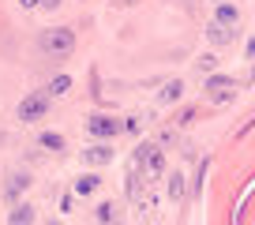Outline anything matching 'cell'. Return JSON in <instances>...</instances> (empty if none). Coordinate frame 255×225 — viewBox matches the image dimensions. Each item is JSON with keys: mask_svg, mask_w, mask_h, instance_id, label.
I'll use <instances>...</instances> for the list:
<instances>
[{"mask_svg": "<svg viewBox=\"0 0 255 225\" xmlns=\"http://www.w3.org/2000/svg\"><path fill=\"white\" fill-rule=\"evenodd\" d=\"M38 45H41V53H49V56H68L75 49V34L68 30V26H53V30H41Z\"/></svg>", "mask_w": 255, "mask_h": 225, "instance_id": "1", "label": "cell"}, {"mask_svg": "<svg viewBox=\"0 0 255 225\" xmlns=\"http://www.w3.org/2000/svg\"><path fill=\"white\" fill-rule=\"evenodd\" d=\"M49 98H53V94H30V98H23V102H19V120H23V124L41 120L45 109H49Z\"/></svg>", "mask_w": 255, "mask_h": 225, "instance_id": "2", "label": "cell"}, {"mask_svg": "<svg viewBox=\"0 0 255 225\" xmlns=\"http://www.w3.org/2000/svg\"><path fill=\"white\" fill-rule=\"evenodd\" d=\"M233 94H237V83H233L229 75H210V79H207V98L214 105L233 102Z\"/></svg>", "mask_w": 255, "mask_h": 225, "instance_id": "3", "label": "cell"}, {"mask_svg": "<svg viewBox=\"0 0 255 225\" xmlns=\"http://www.w3.org/2000/svg\"><path fill=\"white\" fill-rule=\"evenodd\" d=\"M120 128H124V124H120V120H113V116H102V112H98V116H90V120H87V131H90V135H94V139H113V135H117Z\"/></svg>", "mask_w": 255, "mask_h": 225, "instance_id": "4", "label": "cell"}, {"mask_svg": "<svg viewBox=\"0 0 255 225\" xmlns=\"http://www.w3.org/2000/svg\"><path fill=\"white\" fill-rule=\"evenodd\" d=\"M83 161H87V165H109L113 161V146H105V143L87 146V150H83Z\"/></svg>", "mask_w": 255, "mask_h": 225, "instance_id": "5", "label": "cell"}, {"mask_svg": "<svg viewBox=\"0 0 255 225\" xmlns=\"http://www.w3.org/2000/svg\"><path fill=\"white\" fill-rule=\"evenodd\" d=\"M207 38L214 41V45H229V41H233V30H229V26H222V23L214 19V23H207Z\"/></svg>", "mask_w": 255, "mask_h": 225, "instance_id": "6", "label": "cell"}, {"mask_svg": "<svg viewBox=\"0 0 255 225\" xmlns=\"http://www.w3.org/2000/svg\"><path fill=\"white\" fill-rule=\"evenodd\" d=\"M8 222H11V225H34V207H26V203H15Z\"/></svg>", "mask_w": 255, "mask_h": 225, "instance_id": "7", "label": "cell"}, {"mask_svg": "<svg viewBox=\"0 0 255 225\" xmlns=\"http://www.w3.org/2000/svg\"><path fill=\"white\" fill-rule=\"evenodd\" d=\"M218 23H222V26H237L240 23V11L233 8V4H218Z\"/></svg>", "mask_w": 255, "mask_h": 225, "instance_id": "8", "label": "cell"}, {"mask_svg": "<svg viewBox=\"0 0 255 225\" xmlns=\"http://www.w3.org/2000/svg\"><path fill=\"white\" fill-rule=\"evenodd\" d=\"M98 184H102V180H98L94 173H87V177L75 180V195H90V192H98Z\"/></svg>", "mask_w": 255, "mask_h": 225, "instance_id": "9", "label": "cell"}, {"mask_svg": "<svg viewBox=\"0 0 255 225\" xmlns=\"http://www.w3.org/2000/svg\"><path fill=\"white\" fill-rule=\"evenodd\" d=\"M68 87H72V75H56V79L49 83V94L60 98V94H68Z\"/></svg>", "mask_w": 255, "mask_h": 225, "instance_id": "10", "label": "cell"}, {"mask_svg": "<svg viewBox=\"0 0 255 225\" xmlns=\"http://www.w3.org/2000/svg\"><path fill=\"white\" fill-rule=\"evenodd\" d=\"M180 94H184V83L173 79V83H165V90H161V102H176Z\"/></svg>", "mask_w": 255, "mask_h": 225, "instance_id": "11", "label": "cell"}, {"mask_svg": "<svg viewBox=\"0 0 255 225\" xmlns=\"http://www.w3.org/2000/svg\"><path fill=\"white\" fill-rule=\"evenodd\" d=\"M45 150H60L64 146V135H56V131H41V139H38Z\"/></svg>", "mask_w": 255, "mask_h": 225, "instance_id": "12", "label": "cell"}, {"mask_svg": "<svg viewBox=\"0 0 255 225\" xmlns=\"http://www.w3.org/2000/svg\"><path fill=\"white\" fill-rule=\"evenodd\" d=\"M169 199H184V177L180 173H173V177H169Z\"/></svg>", "mask_w": 255, "mask_h": 225, "instance_id": "13", "label": "cell"}, {"mask_svg": "<svg viewBox=\"0 0 255 225\" xmlns=\"http://www.w3.org/2000/svg\"><path fill=\"white\" fill-rule=\"evenodd\" d=\"M98 222H117V207H113V203H98Z\"/></svg>", "mask_w": 255, "mask_h": 225, "instance_id": "14", "label": "cell"}, {"mask_svg": "<svg viewBox=\"0 0 255 225\" xmlns=\"http://www.w3.org/2000/svg\"><path fill=\"white\" fill-rule=\"evenodd\" d=\"M26 184H30V177H26V173H15V177H11V184H8V192H11V195H19Z\"/></svg>", "mask_w": 255, "mask_h": 225, "instance_id": "15", "label": "cell"}, {"mask_svg": "<svg viewBox=\"0 0 255 225\" xmlns=\"http://www.w3.org/2000/svg\"><path fill=\"white\" fill-rule=\"evenodd\" d=\"M161 165H165V158H161V150H154L150 161H146V173H161Z\"/></svg>", "mask_w": 255, "mask_h": 225, "instance_id": "16", "label": "cell"}, {"mask_svg": "<svg viewBox=\"0 0 255 225\" xmlns=\"http://www.w3.org/2000/svg\"><path fill=\"white\" fill-rule=\"evenodd\" d=\"M199 72H214V56H203V60H199Z\"/></svg>", "mask_w": 255, "mask_h": 225, "instance_id": "17", "label": "cell"}, {"mask_svg": "<svg viewBox=\"0 0 255 225\" xmlns=\"http://www.w3.org/2000/svg\"><path fill=\"white\" fill-rule=\"evenodd\" d=\"M38 4H45V0H23V8H38Z\"/></svg>", "mask_w": 255, "mask_h": 225, "instance_id": "18", "label": "cell"}, {"mask_svg": "<svg viewBox=\"0 0 255 225\" xmlns=\"http://www.w3.org/2000/svg\"><path fill=\"white\" fill-rule=\"evenodd\" d=\"M56 4H60V0H45V8H56Z\"/></svg>", "mask_w": 255, "mask_h": 225, "instance_id": "19", "label": "cell"}, {"mask_svg": "<svg viewBox=\"0 0 255 225\" xmlns=\"http://www.w3.org/2000/svg\"><path fill=\"white\" fill-rule=\"evenodd\" d=\"M120 4H131V0H120Z\"/></svg>", "mask_w": 255, "mask_h": 225, "instance_id": "20", "label": "cell"}, {"mask_svg": "<svg viewBox=\"0 0 255 225\" xmlns=\"http://www.w3.org/2000/svg\"><path fill=\"white\" fill-rule=\"evenodd\" d=\"M218 4H225V0H218Z\"/></svg>", "mask_w": 255, "mask_h": 225, "instance_id": "21", "label": "cell"}, {"mask_svg": "<svg viewBox=\"0 0 255 225\" xmlns=\"http://www.w3.org/2000/svg\"><path fill=\"white\" fill-rule=\"evenodd\" d=\"M252 75H255V68H252Z\"/></svg>", "mask_w": 255, "mask_h": 225, "instance_id": "22", "label": "cell"}]
</instances>
